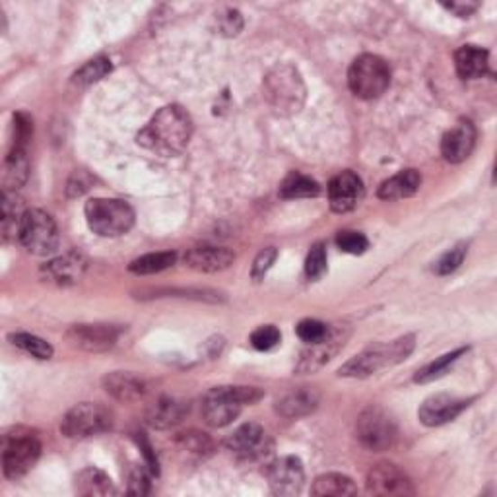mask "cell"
I'll use <instances>...</instances> for the list:
<instances>
[{"label": "cell", "mask_w": 497, "mask_h": 497, "mask_svg": "<svg viewBox=\"0 0 497 497\" xmlns=\"http://www.w3.org/2000/svg\"><path fill=\"white\" fill-rule=\"evenodd\" d=\"M86 270V258L78 253H67L62 257L53 258L51 263L43 267V275L49 282H55L60 285L78 282Z\"/></svg>", "instance_id": "22"}, {"label": "cell", "mask_w": 497, "mask_h": 497, "mask_svg": "<svg viewBox=\"0 0 497 497\" xmlns=\"http://www.w3.org/2000/svg\"><path fill=\"white\" fill-rule=\"evenodd\" d=\"M28 156L26 148H12L5 161V191H18L28 179Z\"/></svg>", "instance_id": "27"}, {"label": "cell", "mask_w": 497, "mask_h": 497, "mask_svg": "<svg viewBox=\"0 0 497 497\" xmlns=\"http://www.w3.org/2000/svg\"><path fill=\"white\" fill-rule=\"evenodd\" d=\"M218 30L223 35H238L243 30V18L238 10L228 8L223 14L218 16Z\"/></svg>", "instance_id": "41"}, {"label": "cell", "mask_w": 497, "mask_h": 497, "mask_svg": "<svg viewBox=\"0 0 497 497\" xmlns=\"http://www.w3.org/2000/svg\"><path fill=\"white\" fill-rule=\"evenodd\" d=\"M276 257H278V251L275 247H268V248H265V251H260L258 257L255 258V265H253V278L263 280L267 272L270 270V267L275 265Z\"/></svg>", "instance_id": "43"}, {"label": "cell", "mask_w": 497, "mask_h": 497, "mask_svg": "<svg viewBox=\"0 0 497 497\" xmlns=\"http://www.w3.org/2000/svg\"><path fill=\"white\" fill-rule=\"evenodd\" d=\"M189 412V404L173 399V396H161L154 404H150L146 412L148 424L156 429H167L177 426Z\"/></svg>", "instance_id": "21"}, {"label": "cell", "mask_w": 497, "mask_h": 497, "mask_svg": "<svg viewBox=\"0 0 497 497\" xmlns=\"http://www.w3.org/2000/svg\"><path fill=\"white\" fill-rule=\"evenodd\" d=\"M267 478L272 493L276 495H297L302 493L305 483V470L297 456H282L270 463Z\"/></svg>", "instance_id": "12"}, {"label": "cell", "mask_w": 497, "mask_h": 497, "mask_svg": "<svg viewBox=\"0 0 497 497\" xmlns=\"http://www.w3.org/2000/svg\"><path fill=\"white\" fill-rule=\"evenodd\" d=\"M445 8L455 12L456 16L466 18V16H470L472 12H474L478 8V5L476 3H466V5L465 3H451V5H445Z\"/></svg>", "instance_id": "44"}, {"label": "cell", "mask_w": 497, "mask_h": 497, "mask_svg": "<svg viewBox=\"0 0 497 497\" xmlns=\"http://www.w3.org/2000/svg\"><path fill=\"white\" fill-rule=\"evenodd\" d=\"M348 86L354 95L362 99L381 97L391 86V68L377 55H362L348 70Z\"/></svg>", "instance_id": "7"}, {"label": "cell", "mask_w": 497, "mask_h": 497, "mask_svg": "<svg viewBox=\"0 0 497 497\" xmlns=\"http://www.w3.org/2000/svg\"><path fill=\"white\" fill-rule=\"evenodd\" d=\"M319 194H321V185L315 179H311L297 171L290 173V176L280 185V196L290 198V201H294V198H313Z\"/></svg>", "instance_id": "29"}, {"label": "cell", "mask_w": 497, "mask_h": 497, "mask_svg": "<svg viewBox=\"0 0 497 497\" xmlns=\"http://www.w3.org/2000/svg\"><path fill=\"white\" fill-rule=\"evenodd\" d=\"M344 346V337L340 330H330L327 339L321 342L309 344L307 350L302 354L300 364H297V371L300 373H313L321 369L327 362H330L332 356L339 352V348Z\"/></svg>", "instance_id": "20"}, {"label": "cell", "mask_w": 497, "mask_h": 497, "mask_svg": "<svg viewBox=\"0 0 497 497\" xmlns=\"http://www.w3.org/2000/svg\"><path fill=\"white\" fill-rule=\"evenodd\" d=\"M337 245L340 251L350 253V255H362L369 248V241L366 235L359 231H350V230L340 231L337 235Z\"/></svg>", "instance_id": "38"}, {"label": "cell", "mask_w": 497, "mask_h": 497, "mask_svg": "<svg viewBox=\"0 0 497 497\" xmlns=\"http://www.w3.org/2000/svg\"><path fill=\"white\" fill-rule=\"evenodd\" d=\"M148 492H150V474H148L146 468L134 466L129 476V493L146 495Z\"/></svg>", "instance_id": "42"}, {"label": "cell", "mask_w": 497, "mask_h": 497, "mask_svg": "<svg viewBox=\"0 0 497 497\" xmlns=\"http://www.w3.org/2000/svg\"><path fill=\"white\" fill-rule=\"evenodd\" d=\"M179 447L183 451L194 456H206L210 451H212V439L208 438L206 433H198V431H186L179 435Z\"/></svg>", "instance_id": "35"}, {"label": "cell", "mask_w": 497, "mask_h": 497, "mask_svg": "<svg viewBox=\"0 0 497 497\" xmlns=\"http://www.w3.org/2000/svg\"><path fill=\"white\" fill-rule=\"evenodd\" d=\"M367 490L373 495H412V480L393 463H379L369 470Z\"/></svg>", "instance_id": "13"}, {"label": "cell", "mask_w": 497, "mask_h": 497, "mask_svg": "<svg viewBox=\"0 0 497 497\" xmlns=\"http://www.w3.org/2000/svg\"><path fill=\"white\" fill-rule=\"evenodd\" d=\"M455 67L463 80H478L488 72L490 55L482 47L463 45L455 53Z\"/></svg>", "instance_id": "23"}, {"label": "cell", "mask_w": 497, "mask_h": 497, "mask_svg": "<svg viewBox=\"0 0 497 497\" xmlns=\"http://www.w3.org/2000/svg\"><path fill=\"white\" fill-rule=\"evenodd\" d=\"M327 272V247L315 243L305 260V275L309 280H319Z\"/></svg>", "instance_id": "37"}, {"label": "cell", "mask_w": 497, "mask_h": 497, "mask_svg": "<svg viewBox=\"0 0 497 497\" xmlns=\"http://www.w3.org/2000/svg\"><path fill=\"white\" fill-rule=\"evenodd\" d=\"M414 350V337H402L389 344H373L367 346L364 352L354 356L350 362H346L339 375L340 377H354V379H364L373 375L384 367H391L401 364Z\"/></svg>", "instance_id": "2"}, {"label": "cell", "mask_w": 497, "mask_h": 497, "mask_svg": "<svg viewBox=\"0 0 497 497\" xmlns=\"http://www.w3.org/2000/svg\"><path fill=\"white\" fill-rule=\"evenodd\" d=\"M465 257H466V245L465 243L455 245L453 248H449V251L439 257V260L433 267V272H435V275H439V276L451 275V272H455L458 267L463 265Z\"/></svg>", "instance_id": "36"}, {"label": "cell", "mask_w": 497, "mask_h": 497, "mask_svg": "<svg viewBox=\"0 0 497 497\" xmlns=\"http://www.w3.org/2000/svg\"><path fill=\"white\" fill-rule=\"evenodd\" d=\"M121 329L113 325H77L67 332V339L72 346L86 352H104L115 346Z\"/></svg>", "instance_id": "15"}, {"label": "cell", "mask_w": 497, "mask_h": 497, "mask_svg": "<svg viewBox=\"0 0 497 497\" xmlns=\"http://www.w3.org/2000/svg\"><path fill=\"white\" fill-rule=\"evenodd\" d=\"M23 212H26V210L22 208V201L16 194V191H3V230H5V235H10L12 230H14V233H18V226H20V220H22Z\"/></svg>", "instance_id": "33"}, {"label": "cell", "mask_w": 497, "mask_h": 497, "mask_svg": "<svg viewBox=\"0 0 497 497\" xmlns=\"http://www.w3.org/2000/svg\"><path fill=\"white\" fill-rule=\"evenodd\" d=\"M476 146V129L470 121H458L441 140V154L449 164H461Z\"/></svg>", "instance_id": "17"}, {"label": "cell", "mask_w": 497, "mask_h": 497, "mask_svg": "<svg viewBox=\"0 0 497 497\" xmlns=\"http://www.w3.org/2000/svg\"><path fill=\"white\" fill-rule=\"evenodd\" d=\"M265 94L280 115H292L303 105L305 84L292 65H278L265 78Z\"/></svg>", "instance_id": "5"}, {"label": "cell", "mask_w": 497, "mask_h": 497, "mask_svg": "<svg viewBox=\"0 0 497 497\" xmlns=\"http://www.w3.org/2000/svg\"><path fill=\"white\" fill-rule=\"evenodd\" d=\"M226 447L241 461H257L272 451V439L263 426L245 424L230 435Z\"/></svg>", "instance_id": "11"}, {"label": "cell", "mask_w": 497, "mask_h": 497, "mask_svg": "<svg viewBox=\"0 0 497 497\" xmlns=\"http://www.w3.org/2000/svg\"><path fill=\"white\" fill-rule=\"evenodd\" d=\"M104 389L107 394L121 402H136L144 399L148 384L142 377L129 371H113L104 377Z\"/></svg>", "instance_id": "18"}, {"label": "cell", "mask_w": 497, "mask_h": 497, "mask_svg": "<svg viewBox=\"0 0 497 497\" xmlns=\"http://www.w3.org/2000/svg\"><path fill=\"white\" fill-rule=\"evenodd\" d=\"M280 339L282 334L275 325H265V327H258L251 334V344L257 348V350L267 352V350H272L275 346H278Z\"/></svg>", "instance_id": "40"}, {"label": "cell", "mask_w": 497, "mask_h": 497, "mask_svg": "<svg viewBox=\"0 0 497 497\" xmlns=\"http://www.w3.org/2000/svg\"><path fill=\"white\" fill-rule=\"evenodd\" d=\"M10 340L16 348H20V350H23V352L37 357V359L53 357V346L49 344L47 340L35 337V334L16 332V334H10Z\"/></svg>", "instance_id": "31"}, {"label": "cell", "mask_w": 497, "mask_h": 497, "mask_svg": "<svg viewBox=\"0 0 497 497\" xmlns=\"http://www.w3.org/2000/svg\"><path fill=\"white\" fill-rule=\"evenodd\" d=\"M193 136V121L179 105H167L139 134V144L158 156L173 158L186 150Z\"/></svg>", "instance_id": "1"}, {"label": "cell", "mask_w": 497, "mask_h": 497, "mask_svg": "<svg viewBox=\"0 0 497 497\" xmlns=\"http://www.w3.org/2000/svg\"><path fill=\"white\" fill-rule=\"evenodd\" d=\"M111 60L105 59V57H95L92 60L86 62V65L82 68H78L77 72H74V84H80V86H90V84H95L99 80H104L107 74L111 72Z\"/></svg>", "instance_id": "32"}, {"label": "cell", "mask_w": 497, "mask_h": 497, "mask_svg": "<svg viewBox=\"0 0 497 497\" xmlns=\"http://www.w3.org/2000/svg\"><path fill=\"white\" fill-rule=\"evenodd\" d=\"M317 406H319V394L315 391L297 389L282 396V399L276 402V412L284 418L297 420V418L309 416Z\"/></svg>", "instance_id": "25"}, {"label": "cell", "mask_w": 497, "mask_h": 497, "mask_svg": "<svg viewBox=\"0 0 497 497\" xmlns=\"http://www.w3.org/2000/svg\"><path fill=\"white\" fill-rule=\"evenodd\" d=\"M364 181L354 171H342L329 183V203L337 214L352 212L364 201Z\"/></svg>", "instance_id": "14"}, {"label": "cell", "mask_w": 497, "mask_h": 497, "mask_svg": "<svg viewBox=\"0 0 497 497\" xmlns=\"http://www.w3.org/2000/svg\"><path fill=\"white\" fill-rule=\"evenodd\" d=\"M330 329L317 319H305L297 325V337H300L305 344H315L321 342L322 339L329 337Z\"/></svg>", "instance_id": "39"}, {"label": "cell", "mask_w": 497, "mask_h": 497, "mask_svg": "<svg viewBox=\"0 0 497 497\" xmlns=\"http://www.w3.org/2000/svg\"><path fill=\"white\" fill-rule=\"evenodd\" d=\"M40 455H41V443L30 431L16 429V433L6 435L3 443L5 476L10 480H18L22 476H26L35 466Z\"/></svg>", "instance_id": "9"}, {"label": "cell", "mask_w": 497, "mask_h": 497, "mask_svg": "<svg viewBox=\"0 0 497 497\" xmlns=\"http://www.w3.org/2000/svg\"><path fill=\"white\" fill-rule=\"evenodd\" d=\"M356 431L357 439L371 451H387L396 439L394 420L377 406H371L359 414Z\"/></svg>", "instance_id": "10"}, {"label": "cell", "mask_w": 497, "mask_h": 497, "mask_svg": "<svg viewBox=\"0 0 497 497\" xmlns=\"http://www.w3.org/2000/svg\"><path fill=\"white\" fill-rule=\"evenodd\" d=\"M421 176L416 169H404L396 173L391 179L381 183L379 186V198L383 201H401V198H408L420 191Z\"/></svg>", "instance_id": "24"}, {"label": "cell", "mask_w": 497, "mask_h": 497, "mask_svg": "<svg viewBox=\"0 0 497 497\" xmlns=\"http://www.w3.org/2000/svg\"><path fill=\"white\" fill-rule=\"evenodd\" d=\"M77 492L86 497H107L115 495L117 488L105 472L97 468H86L77 476Z\"/></svg>", "instance_id": "26"}, {"label": "cell", "mask_w": 497, "mask_h": 497, "mask_svg": "<svg viewBox=\"0 0 497 497\" xmlns=\"http://www.w3.org/2000/svg\"><path fill=\"white\" fill-rule=\"evenodd\" d=\"M16 238L28 253L37 257L53 255L60 241L53 216L40 208H32L23 212Z\"/></svg>", "instance_id": "6"}, {"label": "cell", "mask_w": 497, "mask_h": 497, "mask_svg": "<svg viewBox=\"0 0 497 497\" xmlns=\"http://www.w3.org/2000/svg\"><path fill=\"white\" fill-rule=\"evenodd\" d=\"M111 428H113V414L109 408L97 402L74 406L60 424V431L70 439H88L109 431Z\"/></svg>", "instance_id": "8"}, {"label": "cell", "mask_w": 497, "mask_h": 497, "mask_svg": "<svg viewBox=\"0 0 497 497\" xmlns=\"http://www.w3.org/2000/svg\"><path fill=\"white\" fill-rule=\"evenodd\" d=\"M311 493L321 495V497H340V495H354L357 493V488L352 478L344 474H337V472H330V474H322L313 482V488Z\"/></svg>", "instance_id": "28"}, {"label": "cell", "mask_w": 497, "mask_h": 497, "mask_svg": "<svg viewBox=\"0 0 497 497\" xmlns=\"http://www.w3.org/2000/svg\"><path fill=\"white\" fill-rule=\"evenodd\" d=\"M466 354V348H458V350L451 352V354H445L441 357L435 359V362L428 364L424 369L418 371V375L414 377L416 383H429L433 379H439L441 375H445L447 369H449L458 357Z\"/></svg>", "instance_id": "34"}, {"label": "cell", "mask_w": 497, "mask_h": 497, "mask_svg": "<svg viewBox=\"0 0 497 497\" xmlns=\"http://www.w3.org/2000/svg\"><path fill=\"white\" fill-rule=\"evenodd\" d=\"M233 260H235V255L228 247H214V245L194 247L185 255V265L198 272L226 270L233 265Z\"/></svg>", "instance_id": "19"}, {"label": "cell", "mask_w": 497, "mask_h": 497, "mask_svg": "<svg viewBox=\"0 0 497 497\" xmlns=\"http://www.w3.org/2000/svg\"><path fill=\"white\" fill-rule=\"evenodd\" d=\"M263 393L255 387H216L203 396V416L208 426L226 428L245 404L257 402Z\"/></svg>", "instance_id": "3"}, {"label": "cell", "mask_w": 497, "mask_h": 497, "mask_svg": "<svg viewBox=\"0 0 497 497\" xmlns=\"http://www.w3.org/2000/svg\"><path fill=\"white\" fill-rule=\"evenodd\" d=\"M177 255L176 253H150L144 255L140 258H134L129 270L134 272V275H156V272L167 270L169 267L176 265Z\"/></svg>", "instance_id": "30"}, {"label": "cell", "mask_w": 497, "mask_h": 497, "mask_svg": "<svg viewBox=\"0 0 497 497\" xmlns=\"http://www.w3.org/2000/svg\"><path fill=\"white\" fill-rule=\"evenodd\" d=\"M84 212L90 230L99 238H119L134 226V210L119 198H92Z\"/></svg>", "instance_id": "4"}, {"label": "cell", "mask_w": 497, "mask_h": 497, "mask_svg": "<svg viewBox=\"0 0 497 497\" xmlns=\"http://www.w3.org/2000/svg\"><path fill=\"white\" fill-rule=\"evenodd\" d=\"M468 406V401L456 399L451 394H433L424 401L418 410V418L421 424L429 428L443 426L447 421H453L463 410Z\"/></svg>", "instance_id": "16"}]
</instances>
